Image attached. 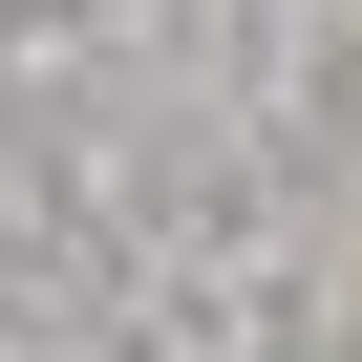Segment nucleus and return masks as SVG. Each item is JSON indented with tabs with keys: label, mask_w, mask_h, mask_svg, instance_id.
I'll return each instance as SVG.
<instances>
[]
</instances>
